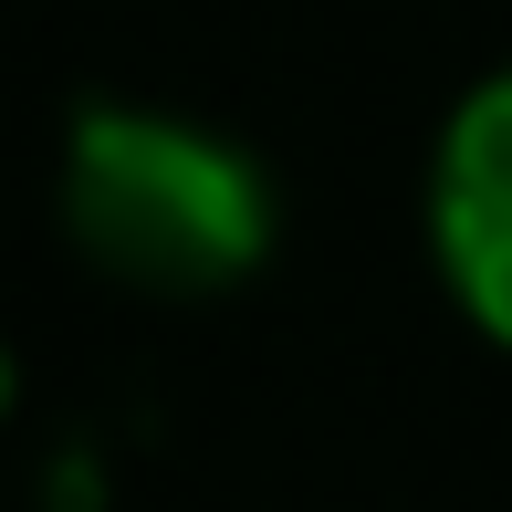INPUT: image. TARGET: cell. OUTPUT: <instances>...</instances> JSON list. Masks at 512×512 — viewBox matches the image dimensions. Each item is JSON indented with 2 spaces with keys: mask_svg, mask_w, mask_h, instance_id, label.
I'll return each instance as SVG.
<instances>
[{
  "mask_svg": "<svg viewBox=\"0 0 512 512\" xmlns=\"http://www.w3.org/2000/svg\"><path fill=\"white\" fill-rule=\"evenodd\" d=\"M63 220L136 293H230L272 262V178L251 147L157 105H84L63 136Z\"/></svg>",
  "mask_w": 512,
  "mask_h": 512,
  "instance_id": "1",
  "label": "cell"
},
{
  "mask_svg": "<svg viewBox=\"0 0 512 512\" xmlns=\"http://www.w3.org/2000/svg\"><path fill=\"white\" fill-rule=\"evenodd\" d=\"M429 251L439 283L492 345H512V74H481L450 105L429 157Z\"/></svg>",
  "mask_w": 512,
  "mask_h": 512,
  "instance_id": "2",
  "label": "cell"
},
{
  "mask_svg": "<svg viewBox=\"0 0 512 512\" xmlns=\"http://www.w3.org/2000/svg\"><path fill=\"white\" fill-rule=\"evenodd\" d=\"M11 387H21V377H11V345H0V418H11Z\"/></svg>",
  "mask_w": 512,
  "mask_h": 512,
  "instance_id": "3",
  "label": "cell"
}]
</instances>
